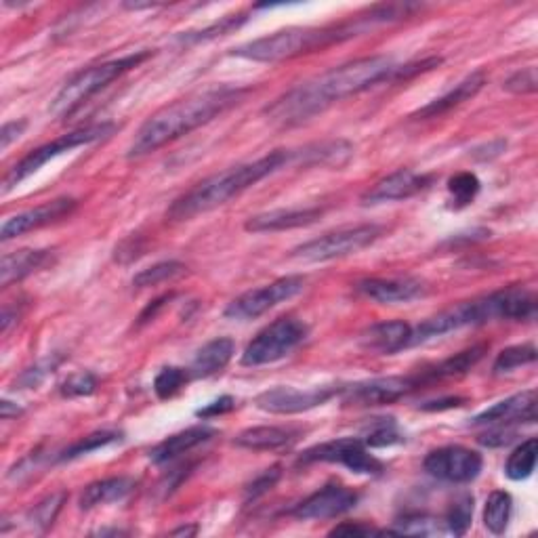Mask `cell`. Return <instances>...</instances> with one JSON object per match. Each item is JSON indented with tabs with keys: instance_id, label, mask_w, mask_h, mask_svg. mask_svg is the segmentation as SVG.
I'll list each match as a JSON object with an SVG mask.
<instances>
[{
	"instance_id": "cell-1",
	"label": "cell",
	"mask_w": 538,
	"mask_h": 538,
	"mask_svg": "<svg viewBox=\"0 0 538 538\" xmlns=\"http://www.w3.org/2000/svg\"><path fill=\"white\" fill-rule=\"evenodd\" d=\"M396 68L398 66L385 55L349 61L284 93L274 103H269L265 116L278 127H297L322 114L335 101L358 95L383 80H391Z\"/></svg>"
},
{
	"instance_id": "cell-2",
	"label": "cell",
	"mask_w": 538,
	"mask_h": 538,
	"mask_svg": "<svg viewBox=\"0 0 538 538\" xmlns=\"http://www.w3.org/2000/svg\"><path fill=\"white\" fill-rule=\"evenodd\" d=\"M246 93V89L221 87L179 99L171 106L158 110L143 122V127L129 148V158L137 160L148 156L167 146V143L196 131L202 124L234 108Z\"/></svg>"
},
{
	"instance_id": "cell-3",
	"label": "cell",
	"mask_w": 538,
	"mask_h": 538,
	"mask_svg": "<svg viewBox=\"0 0 538 538\" xmlns=\"http://www.w3.org/2000/svg\"><path fill=\"white\" fill-rule=\"evenodd\" d=\"M536 316V295L528 286L513 284L503 291H496L482 299L465 301L454 305L436 318L425 320L421 326L412 328L410 347L429 339L442 337L452 330L465 326H480L492 320H532Z\"/></svg>"
},
{
	"instance_id": "cell-4",
	"label": "cell",
	"mask_w": 538,
	"mask_h": 538,
	"mask_svg": "<svg viewBox=\"0 0 538 538\" xmlns=\"http://www.w3.org/2000/svg\"><path fill=\"white\" fill-rule=\"evenodd\" d=\"M286 164H291V150H278L267 154L255 162L240 164V167H232L223 173H217L209 179L196 183L190 192L179 196L171 209L167 211V219L171 221H188L196 215L209 213L217 206L232 200L234 196L242 194L244 190L253 188L261 179L274 175L276 171L284 169Z\"/></svg>"
},
{
	"instance_id": "cell-5",
	"label": "cell",
	"mask_w": 538,
	"mask_h": 538,
	"mask_svg": "<svg viewBox=\"0 0 538 538\" xmlns=\"http://www.w3.org/2000/svg\"><path fill=\"white\" fill-rule=\"evenodd\" d=\"M375 24H385L383 15L377 7L368 9L364 15H358L354 22L330 26V28H286L278 30L269 36L251 40V43L240 45L232 49L230 55L261 61V64H276V61L293 59L305 53H312L318 49H324L328 45L341 43L351 36H358L360 32H366Z\"/></svg>"
},
{
	"instance_id": "cell-6",
	"label": "cell",
	"mask_w": 538,
	"mask_h": 538,
	"mask_svg": "<svg viewBox=\"0 0 538 538\" xmlns=\"http://www.w3.org/2000/svg\"><path fill=\"white\" fill-rule=\"evenodd\" d=\"M148 57H150V51H139V53L120 57L114 61H106V64L91 66L87 70L78 72L55 95V99L51 103V114L57 118H66V116L74 114L82 106V103L89 101L101 89H106L110 82H114L122 74H127L129 70L143 64V61H146Z\"/></svg>"
},
{
	"instance_id": "cell-7",
	"label": "cell",
	"mask_w": 538,
	"mask_h": 538,
	"mask_svg": "<svg viewBox=\"0 0 538 538\" xmlns=\"http://www.w3.org/2000/svg\"><path fill=\"white\" fill-rule=\"evenodd\" d=\"M116 124L114 122H101V124H91V127L72 131L64 137H59L51 143H45V146L36 148L34 152H30L26 158L19 160L15 167L9 171V175L3 181V192L13 190L15 185H19L22 181H26L28 177H32L34 173H38L40 169L45 167L47 162L55 160L57 156L72 152L76 148L82 146H91V143H97L101 139H108L110 135L116 133Z\"/></svg>"
},
{
	"instance_id": "cell-8",
	"label": "cell",
	"mask_w": 538,
	"mask_h": 538,
	"mask_svg": "<svg viewBox=\"0 0 538 538\" xmlns=\"http://www.w3.org/2000/svg\"><path fill=\"white\" fill-rule=\"evenodd\" d=\"M383 227L377 223H366L356 227H341L337 232L324 234L312 242H305L297 246L291 253L293 259L309 261V263H322L343 259L349 255H356L370 244H375L383 236Z\"/></svg>"
},
{
	"instance_id": "cell-9",
	"label": "cell",
	"mask_w": 538,
	"mask_h": 538,
	"mask_svg": "<svg viewBox=\"0 0 538 538\" xmlns=\"http://www.w3.org/2000/svg\"><path fill=\"white\" fill-rule=\"evenodd\" d=\"M309 335V328L303 320L293 316L278 318L246 345L242 354V366H263L286 358L295 351Z\"/></svg>"
},
{
	"instance_id": "cell-10",
	"label": "cell",
	"mask_w": 538,
	"mask_h": 538,
	"mask_svg": "<svg viewBox=\"0 0 538 538\" xmlns=\"http://www.w3.org/2000/svg\"><path fill=\"white\" fill-rule=\"evenodd\" d=\"M305 288V278L303 276H286L280 278L272 284H265L261 288H253L240 297H236L230 305L225 307L223 316L227 320H236V322H248L263 316L269 309L278 307L280 303L291 301L297 297Z\"/></svg>"
},
{
	"instance_id": "cell-11",
	"label": "cell",
	"mask_w": 538,
	"mask_h": 538,
	"mask_svg": "<svg viewBox=\"0 0 538 538\" xmlns=\"http://www.w3.org/2000/svg\"><path fill=\"white\" fill-rule=\"evenodd\" d=\"M301 463H337L360 475L383 473V463L372 457L362 438H339L318 444L301 454Z\"/></svg>"
},
{
	"instance_id": "cell-12",
	"label": "cell",
	"mask_w": 538,
	"mask_h": 538,
	"mask_svg": "<svg viewBox=\"0 0 538 538\" xmlns=\"http://www.w3.org/2000/svg\"><path fill=\"white\" fill-rule=\"evenodd\" d=\"M482 454L463 446H446L427 454L423 469L440 482L469 484L482 473Z\"/></svg>"
},
{
	"instance_id": "cell-13",
	"label": "cell",
	"mask_w": 538,
	"mask_h": 538,
	"mask_svg": "<svg viewBox=\"0 0 538 538\" xmlns=\"http://www.w3.org/2000/svg\"><path fill=\"white\" fill-rule=\"evenodd\" d=\"M337 393H339L337 387H314V389L274 387L259 393L255 404L265 412H272V415H299V412L324 406L330 398H335Z\"/></svg>"
},
{
	"instance_id": "cell-14",
	"label": "cell",
	"mask_w": 538,
	"mask_h": 538,
	"mask_svg": "<svg viewBox=\"0 0 538 538\" xmlns=\"http://www.w3.org/2000/svg\"><path fill=\"white\" fill-rule=\"evenodd\" d=\"M419 385V379L410 377H379L360 381L339 389L341 400L349 406H383L393 404Z\"/></svg>"
},
{
	"instance_id": "cell-15",
	"label": "cell",
	"mask_w": 538,
	"mask_h": 538,
	"mask_svg": "<svg viewBox=\"0 0 538 538\" xmlns=\"http://www.w3.org/2000/svg\"><path fill=\"white\" fill-rule=\"evenodd\" d=\"M358 492L341 484H328L322 490L307 496L293 509L297 520H333L358 505Z\"/></svg>"
},
{
	"instance_id": "cell-16",
	"label": "cell",
	"mask_w": 538,
	"mask_h": 538,
	"mask_svg": "<svg viewBox=\"0 0 538 538\" xmlns=\"http://www.w3.org/2000/svg\"><path fill=\"white\" fill-rule=\"evenodd\" d=\"M76 206H78V202L74 198H59V200H53V202H47V204H40V206H36V209L17 213L15 217H9L3 223L0 238L7 242L11 238H17V236H24L28 232L40 230V227L51 225V223H55L59 219L72 215Z\"/></svg>"
},
{
	"instance_id": "cell-17",
	"label": "cell",
	"mask_w": 538,
	"mask_h": 538,
	"mask_svg": "<svg viewBox=\"0 0 538 538\" xmlns=\"http://www.w3.org/2000/svg\"><path fill=\"white\" fill-rule=\"evenodd\" d=\"M431 183L429 175H419L410 169H400L396 173L387 175L379 183L362 196L364 204H383V202H396L417 196L419 192L427 190Z\"/></svg>"
},
{
	"instance_id": "cell-18",
	"label": "cell",
	"mask_w": 538,
	"mask_h": 538,
	"mask_svg": "<svg viewBox=\"0 0 538 538\" xmlns=\"http://www.w3.org/2000/svg\"><path fill=\"white\" fill-rule=\"evenodd\" d=\"M356 291L375 303L393 305L423 297L425 286L412 278H366L356 284Z\"/></svg>"
},
{
	"instance_id": "cell-19",
	"label": "cell",
	"mask_w": 538,
	"mask_h": 538,
	"mask_svg": "<svg viewBox=\"0 0 538 538\" xmlns=\"http://www.w3.org/2000/svg\"><path fill=\"white\" fill-rule=\"evenodd\" d=\"M534 421H536V391L526 389L480 412V415L471 423L473 425H513V423H534Z\"/></svg>"
},
{
	"instance_id": "cell-20",
	"label": "cell",
	"mask_w": 538,
	"mask_h": 538,
	"mask_svg": "<svg viewBox=\"0 0 538 538\" xmlns=\"http://www.w3.org/2000/svg\"><path fill=\"white\" fill-rule=\"evenodd\" d=\"M410 339H412V326L402 320H393V322L372 324L370 328H366L360 335V345L366 351L391 356L410 347Z\"/></svg>"
},
{
	"instance_id": "cell-21",
	"label": "cell",
	"mask_w": 538,
	"mask_h": 538,
	"mask_svg": "<svg viewBox=\"0 0 538 538\" xmlns=\"http://www.w3.org/2000/svg\"><path fill=\"white\" fill-rule=\"evenodd\" d=\"M324 215V209L312 206V209H278L255 215L244 223L246 232L253 234H267V232H284L295 230V227H305L316 223Z\"/></svg>"
},
{
	"instance_id": "cell-22",
	"label": "cell",
	"mask_w": 538,
	"mask_h": 538,
	"mask_svg": "<svg viewBox=\"0 0 538 538\" xmlns=\"http://www.w3.org/2000/svg\"><path fill=\"white\" fill-rule=\"evenodd\" d=\"M213 436H217V431L211 427H206V425H196V427H190L185 431H179V433H175V436L167 438L164 442H160L156 448L150 450V461L154 465H167V463L183 457V454H188L190 450L206 444Z\"/></svg>"
},
{
	"instance_id": "cell-23",
	"label": "cell",
	"mask_w": 538,
	"mask_h": 538,
	"mask_svg": "<svg viewBox=\"0 0 538 538\" xmlns=\"http://www.w3.org/2000/svg\"><path fill=\"white\" fill-rule=\"evenodd\" d=\"M486 85V74L484 72H473L471 76H467L463 82H459L457 87L450 89L446 95H442L440 99L427 103L425 108H421L419 112L412 114V118L417 120H425V118H436L442 116L446 112H450L452 108L461 106V103L469 101L471 97L478 95L482 91V87Z\"/></svg>"
},
{
	"instance_id": "cell-24",
	"label": "cell",
	"mask_w": 538,
	"mask_h": 538,
	"mask_svg": "<svg viewBox=\"0 0 538 538\" xmlns=\"http://www.w3.org/2000/svg\"><path fill=\"white\" fill-rule=\"evenodd\" d=\"M234 351H236V345L227 337H219L211 343H206L188 368L190 379H209L217 375V372H221L227 364L232 362Z\"/></svg>"
},
{
	"instance_id": "cell-25",
	"label": "cell",
	"mask_w": 538,
	"mask_h": 538,
	"mask_svg": "<svg viewBox=\"0 0 538 538\" xmlns=\"http://www.w3.org/2000/svg\"><path fill=\"white\" fill-rule=\"evenodd\" d=\"M53 261L51 251H32V248H24V251L7 253L0 263V284L5 288L11 286L13 282H19L28 278L30 274L43 269Z\"/></svg>"
},
{
	"instance_id": "cell-26",
	"label": "cell",
	"mask_w": 538,
	"mask_h": 538,
	"mask_svg": "<svg viewBox=\"0 0 538 538\" xmlns=\"http://www.w3.org/2000/svg\"><path fill=\"white\" fill-rule=\"evenodd\" d=\"M351 154H354V148L347 141H324L316 143V146H307L299 152H291V164H303V167H316V164H322V167H343V164L349 162Z\"/></svg>"
},
{
	"instance_id": "cell-27",
	"label": "cell",
	"mask_w": 538,
	"mask_h": 538,
	"mask_svg": "<svg viewBox=\"0 0 538 538\" xmlns=\"http://www.w3.org/2000/svg\"><path fill=\"white\" fill-rule=\"evenodd\" d=\"M297 436L299 433L295 429L261 425V427H251L238 433L234 444L246 450H280V448L291 446L297 440Z\"/></svg>"
},
{
	"instance_id": "cell-28",
	"label": "cell",
	"mask_w": 538,
	"mask_h": 538,
	"mask_svg": "<svg viewBox=\"0 0 538 538\" xmlns=\"http://www.w3.org/2000/svg\"><path fill=\"white\" fill-rule=\"evenodd\" d=\"M135 480L131 478H108V480H99L89 484L80 494V509H95L99 505H110L118 503L133 492Z\"/></svg>"
},
{
	"instance_id": "cell-29",
	"label": "cell",
	"mask_w": 538,
	"mask_h": 538,
	"mask_svg": "<svg viewBox=\"0 0 538 538\" xmlns=\"http://www.w3.org/2000/svg\"><path fill=\"white\" fill-rule=\"evenodd\" d=\"M484 351H486L484 345L471 347L467 351H461V354H457L454 358H448L446 362H442L440 366H436L431 372H427L425 381L450 379V377H461V375H465V372H469L475 364H478L482 360Z\"/></svg>"
},
{
	"instance_id": "cell-30",
	"label": "cell",
	"mask_w": 538,
	"mask_h": 538,
	"mask_svg": "<svg viewBox=\"0 0 538 538\" xmlns=\"http://www.w3.org/2000/svg\"><path fill=\"white\" fill-rule=\"evenodd\" d=\"M536 454H538V442L536 438H528L526 442H522L517 446L505 463V475L513 482L526 480L532 475L534 467H536Z\"/></svg>"
},
{
	"instance_id": "cell-31",
	"label": "cell",
	"mask_w": 538,
	"mask_h": 538,
	"mask_svg": "<svg viewBox=\"0 0 538 538\" xmlns=\"http://www.w3.org/2000/svg\"><path fill=\"white\" fill-rule=\"evenodd\" d=\"M513 509L511 494L505 490H494L484 507V526L492 534H503L509 526V517Z\"/></svg>"
},
{
	"instance_id": "cell-32",
	"label": "cell",
	"mask_w": 538,
	"mask_h": 538,
	"mask_svg": "<svg viewBox=\"0 0 538 538\" xmlns=\"http://www.w3.org/2000/svg\"><path fill=\"white\" fill-rule=\"evenodd\" d=\"M389 534H406V536H438L448 532L446 524L436 520V517L429 515H404L400 520L393 522V526L389 530H385Z\"/></svg>"
},
{
	"instance_id": "cell-33",
	"label": "cell",
	"mask_w": 538,
	"mask_h": 538,
	"mask_svg": "<svg viewBox=\"0 0 538 538\" xmlns=\"http://www.w3.org/2000/svg\"><path fill=\"white\" fill-rule=\"evenodd\" d=\"M122 440V433L118 431H97L91 433V436L78 440L76 444H72L70 448H66L64 452L59 454V461H74L78 457H85V454H91L93 450L106 448L110 444H116Z\"/></svg>"
},
{
	"instance_id": "cell-34",
	"label": "cell",
	"mask_w": 538,
	"mask_h": 538,
	"mask_svg": "<svg viewBox=\"0 0 538 538\" xmlns=\"http://www.w3.org/2000/svg\"><path fill=\"white\" fill-rule=\"evenodd\" d=\"M402 440V433L398 431V425L393 419H375L362 433V442L368 448H385L400 444Z\"/></svg>"
},
{
	"instance_id": "cell-35",
	"label": "cell",
	"mask_w": 538,
	"mask_h": 538,
	"mask_svg": "<svg viewBox=\"0 0 538 538\" xmlns=\"http://www.w3.org/2000/svg\"><path fill=\"white\" fill-rule=\"evenodd\" d=\"M185 274V265L179 261H162L156 263L148 269H141V272L133 278V286L137 288H150V286H158L162 282L175 280L179 276Z\"/></svg>"
},
{
	"instance_id": "cell-36",
	"label": "cell",
	"mask_w": 538,
	"mask_h": 538,
	"mask_svg": "<svg viewBox=\"0 0 538 538\" xmlns=\"http://www.w3.org/2000/svg\"><path fill=\"white\" fill-rule=\"evenodd\" d=\"M536 362V347L532 343H524V345H513L503 349L499 358H496L492 370L494 375H505V372H511L520 366L526 364H534Z\"/></svg>"
},
{
	"instance_id": "cell-37",
	"label": "cell",
	"mask_w": 538,
	"mask_h": 538,
	"mask_svg": "<svg viewBox=\"0 0 538 538\" xmlns=\"http://www.w3.org/2000/svg\"><path fill=\"white\" fill-rule=\"evenodd\" d=\"M66 499H68L66 492H55V494L47 496V499H43L28 511V522L32 526H36L38 530H47L57 520V515L61 511V507H64Z\"/></svg>"
},
{
	"instance_id": "cell-38",
	"label": "cell",
	"mask_w": 538,
	"mask_h": 538,
	"mask_svg": "<svg viewBox=\"0 0 538 538\" xmlns=\"http://www.w3.org/2000/svg\"><path fill=\"white\" fill-rule=\"evenodd\" d=\"M471 520H473V496L469 492H465L450 505L444 524H446V530L450 534L463 536L469 530Z\"/></svg>"
},
{
	"instance_id": "cell-39",
	"label": "cell",
	"mask_w": 538,
	"mask_h": 538,
	"mask_svg": "<svg viewBox=\"0 0 538 538\" xmlns=\"http://www.w3.org/2000/svg\"><path fill=\"white\" fill-rule=\"evenodd\" d=\"M188 381H190L188 368H177V366L162 368L154 381V391L160 400H169L175 396V393H179Z\"/></svg>"
},
{
	"instance_id": "cell-40",
	"label": "cell",
	"mask_w": 538,
	"mask_h": 538,
	"mask_svg": "<svg viewBox=\"0 0 538 538\" xmlns=\"http://www.w3.org/2000/svg\"><path fill=\"white\" fill-rule=\"evenodd\" d=\"M246 22L244 15H230V17H223L221 22L204 28V30H198V32H188V34H181L179 36V43H185V45H194V43H202V40H211V38H217V36H223L227 32L232 30H238L242 24Z\"/></svg>"
},
{
	"instance_id": "cell-41",
	"label": "cell",
	"mask_w": 538,
	"mask_h": 538,
	"mask_svg": "<svg viewBox=\"0 0 538 538\" xmlns=\"http://www.w3.org/2000/svg\"><path fill=\"white\" fill-rule=\"evenodd\" d=\"M480 188H482L480 179L475 177L473 173H459L448 181V192L454 198V202H457L459 209L471 204L475 200V196H478Z\"/></svg>"
},
{
	"instance_id": "cell-42",
	"label": "cell",
	"mask_w": 538,
	"mask_h": 538,
	"mask_svg": "<svg viewBox=\"0 0 538 538\" xmlns=\"http://www.w3.org/2000/svg\"><path fill=\"white\" fill-rule=\"evenodd\" d=\"M97 389V377L91 375V372H74L64 383H61V396L66 398H82V396H91Z\"/></svg>"
},
{
	"instance_id": "cell-43",
	"label": "cell",
	"mask_w": 538,
	"mask_h": 538,
	"mask_svg": "<svg viewBox=\"0 0 538 538\" xmlns=\"http://www.w3.org/2000/svg\"><path fill=\"white\" fill-rule=\"evenodd\" d=\"M538 87V78H536V68H524L520 72H515L511 78H507L505 82V91L513 93V95H528L534 93Z\"/></svg>"
},
{
	"instance_id": "cell-44",
	"label": "cell",
	"mask_w": 538,
	"mask_h": 538,
	"mask_svg": "<svg viewBox=\"0 0 538 538\" xmlns=\"http://www.w3.org/2000/svg\"><path fill=\"white\" fill-rule=\"evenodd\" d=\"M280 475H282L280 467H272V469H267L265 473H261L257 480H253V484H248L246 501H255V499H259V496L267 494L269 490H272L278 484Z\"/></svg>"
},
{
	"instance_id": "cell-45",
	"label": "cell",
	"mask_w": 538,
	"mask_h": 538,
	"mask_svg": "<svg viewBox=\"0 0 538 538\" xmlns=\"http://www.w3.org/2000/svg\"><path fill=\"white\" fill-rule=\"evenodd\" d=\"M59 364V360H45L40 362L32 368H28L22 377H19V381L15 385H19V389H30V387H36L45 381V377L49 375V372H53V368Z\"/></svg>"
},
{
	"instance_id": "cell-46",
	"label": "cell",
	"mask_w": 538,
	"mask_h": 538,
	"mask_svg": "<svg viewBox=\"0 0 538 538\" xmlns=\"http://www.w3.org/2000/svg\"><path fill=\"white\" fill-rule=\"evenodd\" d=\"M234 406H236V400L232 396H221L219 400H215L211 404H206L204 408H200L196 412V417L198 419H215L219 415H225V412L234 410Z\"/></svg>"
},
{
	"instance_id": "cell-47",
	"label": "cell",
	"mask_w": 538,
	"mask_h": 538,
	"mask_svg": "<svg viewBox=\"0 0 538 538\" xmlns=\"http://www.w3.org/2000/svg\"><path fill=\"white\" fill-rule=\"evenodd\" d=\"M513 440H515V431L505 429V427H496V429L488 431L486 436L480 438V444L488 446V448H501V446L511 444Z\"/></svg>"
},
{
	"instance_id": "cell-48",
	"label": "cell",
	"mask_w": 538,
	"mask_h": 538,
	"mask_svg": "<svg viewBox=\"0 0 538 538\" xmlns=\"http://www.w3.org/2000/svg\"><path fill=\"white\" fill-rule=\"evenodd\" d=\"M28 127V122L26 120H15V122H7L3 131H0V150H7L13 141H17L19 137L24 135Z\"/></svg>"
},
{
	"instance_id": "cell-49",
	"label": "cell",
	"mask_w": 538,
	"mask_h": 538,
	"mask_svg": "<svg viewBox=\"0 0 538 538\" xmlns=\"http://www.w3.org/2000/svg\"><path fill=\"white\" fill-rule=\"evenodd\" d=\"M341 534H347V536H372V534H383V530H377V528H372L368 524H339L337 528L330 530V536H341Z\"/></svg>"
},
{
	"instance_id": "cell-50",
	"label": "cell",
	"mask_w": 538,
	"mask_h": 538,
	"mask_svg": "<svg viewBox=\"0 0 538 538\" xmlns=\"http://www.w3.org/2000/svg\"><path fill=\"white\" fill-rule=\"evenodd\" d=\"M463 398H446V400H436V402H427L421 408L423 410H446V408H457L463 406Z\"/></svg>"
},
{
	"instance_id": "cell-51",
	"label": "cell",
	"mask_w": 538,
	"mask_h": 538,
	"mask_svg": "<svg viewBox=\"0 0 538 538\" xmlns=\"http://www.w3.org/2000/svg\"><path fill=\"white\" fill-rule=\"evenodd\" d=\"M19 412H22V408L13 406V402H9V400H3V402H0V417H3L5 421H9L11 417H17Z\"/></svg>"
},
{
	"instance_id": "cell-52",
	"label": "cell",
	"mask_w": 538,
	"mask_h": 538,
	"mask_svg": "<svg viewBox=\"0 0 538 538\" xmlns=\"http://www.w3.org/2000/svg\"><path fill=\"white\" fill-rule=\"evenodd\" d=\"M198 532V526H181V528H175L171 534L173 536H194Z\"/></svg>"
}]
</instances>
